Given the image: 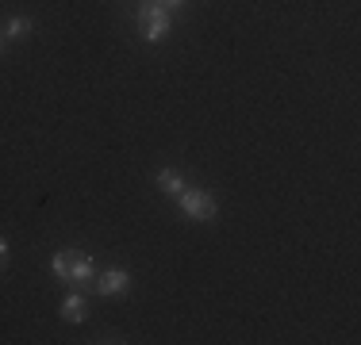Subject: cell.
<instances>
[{"label": "cell", "instance_id": "cell-9", "mask_svg": "<svg viewBox=\"0 0 361 345\" xmlns=\"http://www.w3.org/2000/svg\"><path fill=\"white\" fill-rule=\"evenodd\" d=\"M161 4H166V8H180L185 0H161Z\"/></svg>", "mask_w": 361, "mask_h": 345}, {"label": "cell", "instance_id": "cell-6", "mask_svg": "<svg viewBox=\"0 0 361 345\" xmlns=\"http://www.w3.org/2000/svg\"><path fill=\"white\" fill-rule=\"evenodd\" d=\"M154 180H158V188H161V192H169V196H180V192H185V177H180L177 169H161Z\"/></svg>", "mask_w": 361, "mask_h": 345}, {"label": "cell", "instance_id": "cell-2", "mask_svg": "<svg viewBox=\"0 0 361 345\" xmlns=\"http://www.w3.org/2000/svg\"><path fill=\"white\" fill-rule=\"evenodd\" d=\"M139 31L146 42H161L169 34V8L166 4H142L139 8Z\"/></svg>", "mask_w": 361, "mask_h": 345}, {"label": "cell", "instance_id": "cell-1", "mask_svg": "<svg viewBox=\"0 0 361 345\" xmlns=\"http://www.w3.org/2000/svg\"><path fill=\"white\" fill-rule=\"evenodd\" d=\"M50 269H54V276H62L66 284H73V288H89V284L97 280V265H92L85 253H77V249H66V253H54V261H50Z\"/></svg>", "mask_w": 361, "mask_h": 345}, {"label": "cell", "instance_id": "cell-10", "mask_svg": "<svg viewBox=\"0 0 361 345\" xmlns=\"http://www.w3.org/2000/svg\"><path fill=\"white\" fill-rule=\"evenodd\" d=\"M0 46H4V34H0Z\"/></svg>", "mask_w": 361, "mask_h": 345}, {"label": "cell", "instance_id": "cell-7", "mask_svg": "<svg viewBox=\"0 0 361 345\" xmlns=\"http://www.w3.org/2000/svg\"><path fill=\"white\" fill-rule=\"evenodd\" d=\"M31 27H35V23H31L27 15H12V20H8V27H4V39H23Z\"/></svg>", "mask_w": 361, "mask_h": 345}, {"label": "cell", "instance_id": "cell-8", "mask_svg": "<svg viewBox=\"0 0 361 345\" xmlns=\"http://www.w3.org/2000/svg\"><path fill=\"white\" fill-rule=\"evenodd\" d=\"M4 265H8V242L0 238V269H4Z\"/></svg>", "mask_w": 361, "mask_h": 345}, {"label": "cell", "instance_id": "cell-3", "mask_svg": "<svg viewBox=\"0 0 361 345\" xmlns=\"http://www.w3.org/2000/svg\"><path fill=\"white\" fill-rule=\"evenodd\" d=\"M177 200H180V211H185L192 222H212V219H216V211H219L216 200H212L208 192H200V188H185Z\"/></svg>", "mask_w": 361, "mask_h": 345}, {"label": "cell", "instance_id": "cell-4", "mask_svg": "<svg viewBox=\"0 0 361 345\" xmlns=\"http://www.w3.org/2000/svg\"><path fill=\"white\" fill-rule=\"evenodd\" d=\"M131 288V276L123 269H108V272H97V291L100 296H123Z\"/></svg>", "mask_w": 361, "mask_h": 345}, {"label": "cell", "instance_id": "cell-5", "mask_svg": "<svg viewBox=\"0 0 361 345\" xmlns=\"http://www.w3.org/2000/svg\"><path fill=\"white\" fill-rule=\"evenodd\" d=\"M62 322H85V296L81 291L62 299Z\"/></svg>", "mask_w": 361, "mask_h": 345}]
</instances>
